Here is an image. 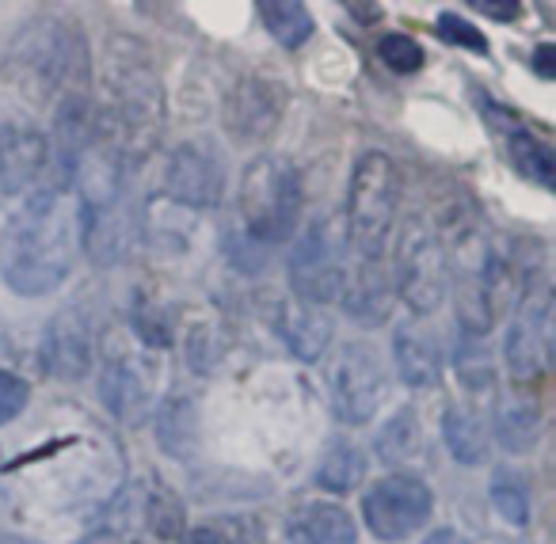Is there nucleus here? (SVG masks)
Segmentation results:
<instances>
[{"label":"nucleus","mask_w":556,"mask_h":544,"mask_svg":"<svg viewBox=\"0 0 556 544\" xmlns=\"http://www.w3.org/2000/svg\"><path fill=\"white\" fill-rule=\"evenodd\" d=\"M77 252V202L62 187H39L0 229V278L20 298H42L70 278Z\"/></svg>","instance_id":"1"},{"label":"nucleus","mask_w":556,"mask_h":544,"mask_svg":"<svg viewBox=\"0 0 556 544\" xmlns=\"http://www.w3.org/2000/svg\"><path fill=\"white\" fill-rule=\"evenodd\" d=\"M100 85L108 103L96 111L92 134L108 141L126 164H138L164 126V85L146 42L130 35H111L103 50Z\"/></svg>","instance_id":"2"},{"label":"nucleus","mask_w":556,"mask_h":544,"mask_svg":"<svg viewBox=\"0 0 556 544\" xmlns=\"http://www.w3.org/2000/svg\"><path fill=\"white\" fill-rule=\"evenodd\" d=\"M0 80L27 111L54 107L62 96L88 92L92 69H88L85 39L77 27L58 16L27 20L4 50Z\"/></svg>","instance_id":"3"},{"label":"nucleus","mask_w":556,"mask_h":544,"mask_svg":"<svg viewBox=\"0 0 556 544\" xmlns=\"http://www.w3.org/2000/svg\"><path fill=\"white\" fill-rule=\"evenodd\" d=\"M305 206L302 172L287 156H255L240 176V217L252 244H282L298 232Z\"/></svg>","instance_id":"4"},{"label":"nucleus","mask_w":556,"mask_h":544,"mask_svg":"<svg viewBox=\"0 0 556 544\" xmlns=\"http://www.w3.org/2000/svg\"><path fill=\"white\" fill-rule=\"evenodd\" d=\"M401 210V172L389 153H363L348 184V244L366 263H378Z\"/></svg>","instance_id":"5"},{"label":"nucleus","mask_w":556,"mask_h":544,"mask_svg":"<svg viewBox=\"0 0 556 544\" xmlns=\"http://www.w3.org/2000/svg\"><path fill=\"white\" fill-rule=\"evenodd\" d=\"M396 290L416 316L439 313L450 293V252L439 232L424 222H408L396 244Z\"/></svg>","instance_id":"6"},{"label":"nucleus","mask_w":556,"mask_h":544,"mask_svg":"<svg viewBox=\"0 0 556 544\" xmlns=\"http://www.w3.org/2000/svg\"><path fill=\"white\" fill-rule=\"evenodd\" d=\"M290 290L305 305H328L348 290V263H343V225L317 222L298 237L287 260Z\"/></svg>","instance_id":"7"},{"label":"nucleus","mask_w":556,"mask_h":544,"mask_svg":"<svg viewBox=\"0 0 556 544\" xmlns=\"http://www.w3.org/2000/svg\"><path fill=\"white\" fill-rule=\"evenodd\" d=\"M434 510V495L419 476H381L363 495V521L378 541H404L419 533Z\"/></svg>","instance_id":"8"},{"label":"nucleus","mask_w":556,"mask_h":544,"mask_svg":"<svg viewBox=\"0 0 556 544\" xmlns=\"http://www.w3.org/2000/svg\"><path fill=\"white\" fill-rule=\"evenodd\" d=\"M328 389H332L336 419L363 427L378 415L386 396V366L370 343H343L328 369Z\"/></svg>","instance_id":"9"},{"label":"nucleus","mask_w":556,"mask_h":544,"mask_svg":"<svg viewBox=\"0 0 556 544\" xmlns=\"http://www.w3.org/2000/svg\"><path fill=\"white\" fill-rule=\"evenodd\" d=\"M225 156L210 138H191L164 161L161 187L176 206L187 210H210L222 206L225 199Z\"/></svg>","instance_id":"10"},{"label":"nucleus","mask_w":556,"mask_h":544,"mask_svg":"<svg viewBox=\"0 0 556 544\" xmlns=\"http://www.w3.org/2000/svg\"><path fill=\"white\" fill-rule=\"evenodd\" d=\"M50 138L24 103L0 100V194H20L42 176Z\"/></svg>","instance_id":"11"},{"label":"nucleus","mask_w":556,"mask_h":544,"mask_svg":"<svg viewBox=\"0 0 556 544\" xmlns=\"http://www.w3.org/2000/svg\"><path fill=\"white\" fill-rule=\"evenodd\" d=\"M287 92L267 77H240L222 100V126L237 146L267 141L282 123Z\"/></svg>","instance_id":"12"},{"label":"nucleus","mask_w":556,"mask_h":544,"mask_svg":"<svg viewBox=\"0 0 556 544\" xmlns=\"http://www.w3.org/2000/svg\"><path fill=\"white\" fill-rule=\"evenodd\" d=\"M548 346H553V301L545 290L526 293L515 324L507 328V369L515 381H538L548 366Z\"/></svg>","instance_id":"13"},{"label":"nucleus","mask_w":556,"mask_h":544,"mask_svg":"<svg viewBox=\"0 0 556 544\" xmlns=\"http://www.w3.org/2000/svg\"><path fill=\"white\" fill-rule=\"evenodd\" d=\"M96 362V331L80 308H62L42 331V366L58 381H80Z\"/></svg>","instance_id":"14"},{"label":"nucleus","mask_w":556,"mask_h":544,"mask_svg":"<svg viewBox=\"0 0 556 544\" xmlns=\"http://www.w3.org/2000/svg\"><path fill=\"white\" fill-rule=\"evenodd\" d=\"M80 214V248L96 267H115L130 255L138 240V214H134L130 194L108 202V206L77 210Z\"/></svg>","instance_id":"15"},{"label":"nucleus","mask_w":556,"mask_h":544,"mask_svg":"<svg viewBox=\"0 0 556 544\" xmlns=\"http://www.w3.org/2000/svg\"><path fill=\"white\" fill-rule=\"evenodd\" d=\"M100 392L103 407L115 415L118 422H141L153 407V389H149V377L141 374V366L134 358H126L123 351L103 354L100 362Z\"/></svg>","instance_id":"16"},{"label":"nucleus","mask_w":556,"mask_h":544,"mask_svg":"<svg viewBox=\"0 0 556 544\" xmlns=\"http://www.w3.org/2000/svg\"><path fill=\"white\" fill-rule=\"evenodd\" d=\"M275 331L290 346V354L302 362H317L332 343V324H328L325 308L305 305L298 298H287L275 305Z\"/></svg>","instance_id":"17"},{"label":"nucleus","mask_w":556,"mask_h":544,"mask_svg":"<svg viewBox=\"0 0 556 544\" xmlns=\"http://www.w3.org/2000/svg\"><path fill=\"white\" fill-rule=\"evenodd\" d=\"M290 544H355L358 526L336 503H302L287 521Z\"/></svg>","instance_id":"18"},{"label":"nucleus","mask_w":556,"mask_h":544,"mask_svg":"<svg viewBox=\"0 0 556 544\" xmlns=\"http://www.w3.org/2000/svg\"><path fill=\"white\" fill-rule=\"evenodd\" d=\"M393 354H396V374L404 377V384L412 389H431L442 377V354L439 343L427 336L416 324H401L393 336Z\"/></svg>","instance_id":"19"},{"label":"nucleus","mask_w":556,"mask_h":544,"mask_svg":"<svg viewBox=\"0 0 556 544\" xmlns=\"http://www.w3.org/2000/svg\"><path fill=\"white\" fill-rule=\"evenodd\" d=\"M156 442L168 457L187 460L199 442V419H194V404L187 396H172L156 412Z\"/></svg>","instance_id":"20"},{"label":"nucleus","mask_w":556,"mask_h":544,"mask_svg":"<svg viewBox=\"0 0 556 544\" xmlns=\"http://www.w3.org/2000/svg\"><path fill=\"white\" fill-rule=\"evenodd\" d=\"M179 544H267V529L252 514H222V518L184 529Z\"/></svg>","instance_id":"21"},{"label":"nucleus","mask_w":556,"mask_h":544,"mask_svg":"<svg viewBox=\"0 0 556 544\" xmlns=\"http://www.w3.org/2000/svg\"><path fill=\"white\" fill-rule=\"evenodd\" d=\"M255 12H260L270 39L282 42L287 50H298L313 39V16L305 4H298V0H263Z\"/></svg>","instance_id":"22"},{"label":"nucleus","mask_w":556,"mask_h":544,"mask_svg":"<svg viewBox=\"0 0 556 544\" xmlns=\"http://www.w3.org/2000/svg\"><path fill=\"white\" fill-rule=\"evenodd\" d=\"M457 320H462L465 336H484L488 328L495 324V286L484 282V278H472V275H462L457 278Z\"/></svg>","instance_id":"23"},{"label":"nucleus","mask_w":556,"mask_h":544,"mask_svg":"<svg viewBox=\"0 0 556 544\" xmlns=\"http://www.w3.org/2000/svg\"><path fill=\"white\" fill-rule=\"evenodd\" d=\"M442 438H446L450 453H454L462 465H484L488 460V434L477 422V415L450 407L446 419H442Z\"/></svg>","instance_id":"24"},{"label":"nucleus","mask_w":556,"mask_h":544,"mask_svg":"<svg viewBox=\"0 0 556 544\" xmlns=\"http://www.w3.org/2000/svg\"><path fill=\"white\" fill-rule=\"evenodd\" d=\"M363 476H366V457L351 442L332 445L317 468V483L325 491H332V495H348V491H355Z\"/></svg>","instance_id":"25"},{"label":"nucleus","mask_w":556,"mask_h":544,"mask_svg":"<svg viewBox=\"0 0 556 544\" xmlns=\"http://www.w3.org/2000/svg\"><path fill=\"white\" fill-rule=\"evenodd\" d=\"M374 453H378L386 465H404L419 453V427L416 415L401 412L378 430V442H374Z\"/></svg>","instance_id":"26"},{"label":"nucleus","mask_w":556,"mask_h":544,"mask_svg":"<svg viewBox=\"0 0 556 544\" xmlns=\"http://www.w3.org/2000/svg\"><path fill=\"white\" fill-rule=\"evenodd\" d=\"M510 161H515V168L522 172L526 179H533V184H541V187H553L556 161H553V149L541 138H533V134H515V138H510Z\"/></svg>","instance_id":"27"},{"label":"nucleus","mask_w":556,"mask_h":544,"mask_svg":"<svg viewBox=\"0 0 556 544\" xmlns=\"http://www.w3.org/2000/svg\"><path fill=\"white\" fill-rule=\"evenodd\" d=\"M146 526H149V533L161 536V541H176V536H184V503H179L176 491L164 488V483H156V488L149 491Z\"/></svg>","instance_id":"28"},{"label":"nucleus","mask_w":556,"mask_h":544,"mask_svg":"<svg viewBox=\"0 0 556 544\" xmlns=\"http://www.w3.org/2000/svg\"><path fill=\"white\" fill-rule=\"evenodd\" d=\"M495 434H500L503 450L510 453H530L533 442H538L541 434V415L538 407H507V412L500 415V422H495Z\"/></svg>","instance_id":"29"},{"label":"nucleus","mask_w":556,"mask_h":544,"mask_svg":"<svg viewBox=\"0 0 556 544\" xmlns=\"http://www.w3.org/2000/svg\"><path fill=\"white\" fill-rule=\"evenodd\" d=\"M348 293V313L355 316V320L363 324H374L386 316L389 308V298H386V282L378 278V270H374V263H366L363 278H358L355 290H343Z\"/></svg>","instance_id":"30"},{"label":"nucleus","mask_w":556,"mask_h":544,"mask_svg":"<svg viewBox=\"0 0 556 544\" xmlns=\"http://www.w3.org/2000/svg\"><path fill=\"white\" fill-rule=\"evenodd\" d=\"M492 506L510 521V526H526L530 521V491L522 488L510 468H500L492 480Z\"/></svg>","instance_id":"31"},{"label":"nucleus","mask_w":556,"mask_h":544,"mask_svg":"<svg viewBox=\"0 0 556 544\" xmlns=\"http://www.w3.org/2000/svg\"><path fill=\"white\" fill-rule=\"evenodd\" d=\"M378 58L393 73H416L419 65H424V50H419V42L408 39V35H386V39L378 42Z\"/></svg>","instance_id":"32"},{"label":"nucleus","mask_w":556,"mask_h":544,"mask_svg":"<svg viewBox=\"0 0 556 544\" xmlns=\"http://www.w3.org/2000/svg\"><path fill=\"white\" fill-rule=\"evenodd\" d=\"M457 374H462V381L469 384V389L484 392L495 384V369L492 362L484 358V351H477V346H469V339H462V351H457Z\"/></svg>","instance_id":"33"},{"label":"nucleus","mask_w":556,"mask_h":544,"mask_svg":"<svg viewBox=\"0 0 556 544\" xmlns=\"http://www.w3.org/2000/svg\"><path fill=\"white\" fill-rule=\"evenodd\" d=\"M134 331H138L141 339H146V346H168V316L161 313V308H153L149 301H138L134 305Z\"/></svg>","instance_id":"34"},{"label":"nucleus","mask_w":556,"mask_h":544,"mask_svg":"<svg viewBox=\"0 0 556 544\" xmlns=\"http://www.w3.org/2000/svg\"><path fill=\"white\" fill-rule=\"evenodd\" d=\"M31 400V384L24 381L20 374H9L0 369V422H12Z\"/></svg>","instance_id":"35"},{"label":"nucleus","mask_w":556,"mask_h":544,"mask_svg":"<svg viewBox=\"0 0 556 544\" xmlns=\"http://www.w3.org/2000/svg\"><path fill=\"white\" fill-rule=\"evenodd\" d=\"M439 35L446 42H454V47H469L472 54H484V50H488L484 35H480L472 24H465L462 16H454V12H442V16H439Z\"/></svg>","instance_id":"36"},{"label":"nucleus","mask_w":556,"mask_h":544,"mask_svg":"<svg viewBox=\"0 0 556 544\" xmlns=\"http://www.w3.org/2000/svg\"><path fill=\"white\" fill-rule=\"evenodd\" d=\"M472 9L484 12V16H492L495 24H510V20L522 16V9H518V4H492V0H472Z\"/></svg>","instance_id":"37"},{"label":"nucleus","mask_w":556,"mask_h":544,"mask_svg":"<svg viewBox=\"0 0 556 544\" xmlns=\"http://www.w3.org/2000/svg\"><path fill=\"white\" fill-rule=\"evenodd\" d=\"M553 47H538V54H533V69H538L541 80H553Z\"/></svg>","instance_id":"38"},{"label":"nucleus","mask_w":556,"mask_h":544,"mask_svg":"<svg viewBox=\"0 0 556 544\" xmlns=\"http://www.w3.org/2000/svg\"><path fill=\"white\" fill-rule=\"evenodd\" d=\"M424 544H469V541H465V536L457 533V529H434V533L427 536Z\"/></svg>","instance_id":"39"},{"label":"nucleus","mask_w":556,"mask_h":544,"mask_svg":"<svg viewBox=\"0 0 556 544\" xmlns=\"http://www.w3.org/2000/svg\"><path fill=\"white\" fill-rule=\"evenodd\" d=\"M0 544H31V541H24V536H12V533H0Z\"/></svg>","instance_id":"40"}]
</instances>
